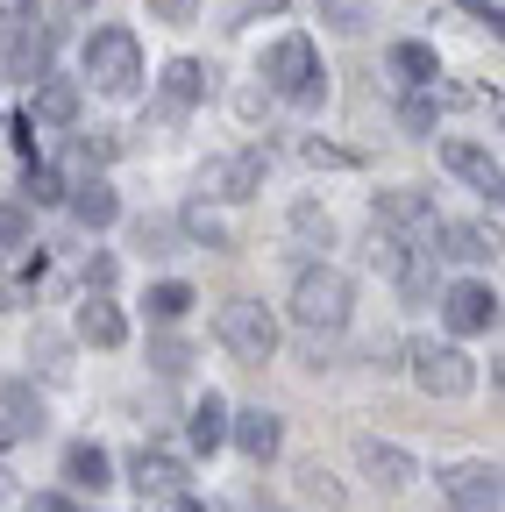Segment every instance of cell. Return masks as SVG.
Wrapping results in <instances>:
<instances>
[{"mask_svg": "<svg viewBox=\"0 0 505 512\" xmlns=\"http://www.w3.org/2000/svg\"><path fill=\"white\" fill-rule=\"evenodd\" d=\"M185 363H193V349H185L178 335H157V342H150V370H157V377H185Z\"/></svg>", "mask_w": 505, "mask_h": 512, "instance_id": "cell-32", "label": "cell"}, {"mask_svg": "<svg viewBox=\"0 0 505 512\" xmlns=\"http://www.w3.org/2000/svg\"><path fill=\"white\" fill-rule=\"evenodd\" d=\"M264 178H271V150L249 143V150H235V157H214V164L200 171V192H207V200L242 207V200H257V192H264Z\"/></svg>", "mask_w": 505, "mask_h": 512, "instance_id": "cell-8", "label": "cell"}, {"mask_svg": "<svg viewBox=\"0 0 505 512\" xmlns=\"http://www.w3.org/2000/svg\"><path fill=\"white\" fill-rule=\"evenodd\" d=\"M441 164H449L470 192H484V200H491V214H498V192H505V171H498V157L484 150V143H470V136H449V143H441Z\"/></svg>", "mask_w": 505, "mask_h": 512, "instance_id": "cell-12", "label": "cell"}, {"mask_svg": "<svg viewBox=\"0 0 505 512\" xmlns=\"http://www.w3.org/2000/svg\"><path fill=\"white\" fill-rule=\"evenodd\" d=\"M157 86H164V107H171V114H193V107L207 100V64H200V57H171Z\"/></svg>", "mask_w": 505, "mask_h": 512, "instance_id": "cell-20", "label": "cell"}, {"mask_svg": "<svg viewBox=\"0 0 505 512\" xmlns=\"http://www.w3.org/2000/svg\"><path fill=\"white\" fill-rule=\"evenodd\" d=\"M356 470L377 484V491H406L420 477V463L406 456L399 441H377V434H356Z\"/></svg>", "mask_w": 505, "mask_h": 512, "instance_id": "cell-13", "label": "cell"}, {"mask_svg": "<svg viewBox=\"0 0 505 512\" xmlns=\"http://www.w3.org/2000/svg\"><path fill=\"white\" fill-rule=\"evenodd\" d=\"M456 8H470V15H477V22H484V29H491V36H498V29H505V15H498V0H456Z\"/></svg>", "mask_w": 505, "mask_h": 512, "instance_id": "cell-38", "label": "cell"}, {"mask_svg": "<svg viewBox=\"0 0 505 512\" xmlns=\"http://www.w3.org/2000/svg\"><path fill=\"white\" fill-rule=\"evenodd\" d=\"M72 328H79L86 349H121V342H129V313H121L107 292H86V306H79Z\"/></svg>", "mask_w": 505, "mask_h": 512, "instance_id": "cell-17", "label": "cell"}, {"mask_svg": "<svg viewBox=\"0 0 505 512\" xmlns=\"http://www.w3.org/2000/svg\"><path fill=\"white\" fill-rule=\"evenodd\" d=\"M434 107H441L434 86H427V93H406V100H399V121L413 128V136H434Z\"/></svg>", "mask_w": 505, "mask_h": 512, "instance_id": "cell-31", "label": "cell"}, {"mask_svg": "<svg viewBox=\"0 0 505 512\" xmlns=\"http://www.w3.org/2000/svg\"><path fill=\"white\" fill-rule=\"evenodd\" d=\"M349 306H356V278L335 271V264H306L292 278V299H285L292 328H306V335H342L349 328Z\"/></svg>", "mask_w": 505, "mask_h": 512, "instance_id": "cell-4", "label": "cell"}, {"mask_svg": "<svg viewBox=\"0 0 505 512\" xmlns=\"http://www.w3.org/2000/svg\"><path fill=\"white\" fill-rule=\"evenodd\" d=\"M36 356H43V370H65V342H50V335H43V342H36Z\"/></svg>", "mask_w": 505, "mask_h": 512, "instance_id": "cell-42", "label": "cell"}, {"mask_svg": "<svg viewBox=\"0 0 505 512\" xmlns=\"http://www.w3.org/2000/svg\"><path fill=\"white\" fill-rule=\"evenodd\" d=\"M8 448H15V427H8V420H0V456H8Z\"/></svg>", "mask_w": 505, "mask_h": 512, "instance_id": "cell-44", "label": "cell"}, {"mask_svg": "<svg viewBox=\"0 0 505 512\" xmlns=\"http://www.w3.org/2000/svg\"><path fill=\"white\" fill-rule=\"evenodd\" d=\"M313 15H321V29H335V36H363L377 22V0H313Z\"/></svg>", "mask_w": 505, "mask_h": 512, "instance_id": "cell-26", "label": "cell"}, {"mask_svg": "<svg viewBox=\"0 0 505 512\" xmlns=\"http://www.w3.org/2000/svg\"><path fill=\"white\" fill-rule=\"evenodd\" d=\"M65 8H86V0H65Z\"/></svg>", "mask_w": 505, "mask_h": 512, "instance_id": "cell-45", "label": "cell"}, {"mask_svg": "<svg viewBox=\"0 0 505 512\" xmlns=\"http://www.w3.org/2000/svg\"><path fill=\"white\" fill-rule=\"evenodd\" d=\"M434 484H441V498H449V512H498L505 505L498 463H484V456H463L449 470H434Z\"/></svg>", "mask_w": 505, "mask_h": 512, "instance_id": "cell-9", "label": "cell"}, {"mask_svg": "<svg viewBox=\"0 0 505 512\" xmlns=\"http://www.w3.org/2000/svg\"><path fill=\"white\" fill-rule=\"evenodd\" d=\"M185 441H193V456H214V448L228 441V399L221 392L193 399V413H185Z\"/></svg>", "mask_w": 505, "mask_h": 512, "instance_id": "cell-23", "label": "cell"}, {"mask_svg": "<svg viewBox=\"0 0 505 512\" xmlns=\"http://www.w3.org/2000/svg\"><path fill=\"white\" fill-rule=\"evenodd\" d=\"M22 512H79L65 491H36V498H22Z\"/></svg>", "mask_w": 505, "mask_h": 512, "instance_id": "cell-37", "label": "cell"}, {"mask_svg": "<svg viewBox=\"0 0 505 512\" xmlns=\"http://www.w3.org/2000/svg\"><path fill=\"white\" fill-rule=\"evenodd\" d=\"M72 157L86 164V178H107V164L121 157V143L107 136V128H93V136H72Z\"/></svg>", "mask_w": 505, "mask_h": 512, "instance_id": "cell-30", "label": "cell"}, {"mask_svg": "<svg viewBox=\"0 0 505 512\" xmlns=\"http://www.w3.org/2000/svg\"><path fill=\"white\" fill-rule=\"evenodd\" d=\"M65 207H72V221H79V228H93V235H100V228H114V221H121V192H114L107 178H79V185H65Z\"/></svg>", "mask_w": 505, "mask_h": 512, "instance_id": "cell-18", "label": "cell"}, {"mask_svg": "<svg viewBox=\"0 0 505 512\" xmlns=\"http://www.w3.org/2000/svg\"><path fill=\"white\" fill-rule=\"evenodd\" d=\"M178 235L185 242H200V249H235V235H228V221L207 207V200H193V207H185L178 214Z\"/></svg>", "mask_w": 505, "mask_h": 512, "instance_id": "cell-25", "label": "cell"}, {"mask_svg": "<svg viewBox=\"0 0 505 512\" xmlns=\"http://www.w3.org/2000/svg\"><path fill=\"white\" fill-rule=\"evenodd\" d=\"M0 128H8V136H15L22 164H36V121H29V114H15V121H0Z\"/></svg>", "mask_w": 505, "mask_h": 512, "instance_id": "cell-36", "label": "cell"}, {"mask_svg": "<svg viewBox=\"0 0 505 512\" xmlns=\"http://www.w3.org/2000/svg\"><path fill=\"white\" fill-rule=\"evenodd\" d=\"M264 93L285 100V107H321L328 100V64H321V43L306 29H285L264 50Z\"/></svg>", "mask_w": 505, "mask_h": 512, "instance_id": "cell-2", "label": "cell"}, {"mask_svg": "<svg viewBox=\"0 0 505 512\" xmlns=\"http://www.w3.org/2000/svg\"><path fill=\"white\" fill-rule=\"evenodd\" d=\"M86 285H93V292L114 285V256H86Z\"/></svg>", "mask_w": 505, "mask_h": 512, "instance_id": "cell-39", "label": "cell"}, {"mask_svg": "<svg viewBox=\"0 0 505 512\" xmlns=\"http://www.w3.org/2000/svg\"><path fill=\"white\" fill-rule=\"evenodd\" d=\"M150 512H200V505H193V498L178 491V498H164V505H150Z\"/></svg>", "mask_w": 505, "mask_h": 512, "instance_id": "cell-43", "label": "cell"}, {"mask_svg": "<svg viewBox=\"0 0 505 512\" xmlns=\"http://www.w3.org/2000/svg\"><path fill=\"white\" fill-rule=\"evenodd\" d=\"M65 484H72V491H93V498H100V491L114 484V456H107L100 441H72V448H65Z\"/></svg>", "mask_w": 505, "mask_h": 512, "instance_id": "cell-21", "label": "cell"}, {"mask_svg": "<svg viewBox=\"0 0 505 512\" xmlns=\"http://www.w3.org/2000/svg\"><path fill=\"white\" fill-rule=\"evenodd\" d=\"M385 72H392L406 93H427V86L441 79V57H434V43H413V36H406V43L385 50Z\"/></svg>", "mask_w": 505, "mask_h": 512, "instance_id": "cell-19", "label": "cell"}, {"mask_svg": "<svg viewBox=\"0 0 505 512\" xmlns=\"http://www.w3.org/2000/svg\"><path fill=\"white\" fill-rule=\"evenodd\" d=\"M370 214H377V235H392V242H406V249H434V228H441V214H434V200L420 185H385L370 200Z\"/></svg>", "mask_w": 505, "mask_h": 512, "instance_id": "cell-7", "label": "cell"}, {"mask_svg": "<svg viewBox=\"0 0 505 512\" xmlns=\"http://www.w3.org/2000/svg\"><path fill=\"white\" fill-rule=\"evenodd\" d=\"M15 207H65V178H57V164H22V200Z\"/></svg>", "mask_w": 505, "mask_h": 512, "instance_id": "cell-28", "label": "cell"}, {"mask_svg": "<svg viewBox=\"0 0 505 512\" xmlns=\"http://www.w3.org/2000/svg\"><path fill=\"white\" fill-rule=\"evenodd\" d=\"M370 271L385 278V285H399L406 299H427L434 292V249H406L392 235H377L370 242Z\"/></svg>", "mask_w": 505, "mask_h": 512, "instance_id": "cell-10", "label": "cell"}, {"mask_svg": "<svg viewBox=\"0 0 505 512\" xmlns=\"http://www.w3.org/2000/svg\"><path fill=\"white\" fill-rule=\"evenodd\" d=\"M292 235H299V242H313V249H328V242H335L328 207H321V200H292Z\"/></svg>", "mask_w": 505, "mask_h": 512, "instance_id": "cell-29", "label": "cell"}, {"mask_svg": "<svg viewBox=\"0 0 505 512\" xmlns=\"http://www.w3.org/2000/svg\"><path fill=\"white\" fill-rule=\"evenodd\" d=\"M434 242H441L434 256H449V264H491V256H498V242H491L477 221H441Z\"/></svg>", "mask_w": 505, "mask_h": 512, "instance_id": "cell-22", "label": "cell"}, {"mask_svg": "<svg viewBox=\"0 0 505 512\" xmlns=\"http://www.w3.org/2000/svg\"><path fill=\"white\" fill-rule=\"evenodd\" d=\"M228 441L242 448L249 463H278V448H285V420L278 413H264V406H249V413H228Z\"/></svg>", "mask_w": 505, "mask_h": 512, "instance_id": "cell-14", "label": "cell"}, {"mask_svg": "<svg viewBox=\"0 0 505 512\" xmlns=\"http://www.w3.org/2000/svg\"><path fill=\"white\" fill-rule=\"evenodd\" d=\"M129 477H136L143 505H164V498H178V491H185V463H178V456H164V448H150V441L129 456Z\"/></svg>", "mask_w": 505, "mask_h": 512, "instance_id": "cell-16", "label": "cell"}, {"mask_svg": "<svg viewBox=\"0 0 505 512\" xmlns=\"http://www.w3.org/2000/svg\"><path fill=\"white\" fill-rule=\"evenodd\" d=\"M150 15L164 29H185V22H200V0H150Z\"/></svg>", "mask_w": 505, "mask_h": 512, "instance_id": "cell-35", "label": "cell"}, {"mask_svg": "<svg viewBox=\"0 0 505 512\" xmlns=\"http://www.w3.org/2000/svg\"><path fill=\"white\" fill-rule=\"evenodd\" d=\"M50 50H57V29L43 22V0H0V64L15 86L50 79Z\"/></svg>", "mask_w": 505, "mask_h": 512, "instance_id": "cell-3", "label": "cell"}, {"mask_svg": "<svg viewBox=\"0 0 505 512\" xmlns=\"http://www.w3.org/2000/svg\"><path fill=\"white\" fill-rule=\"evenodd\" d=\"M79 107H86V86L79 79H43V86H29V121L36 128H79Z\"/></svg>", "mask_w": 505, "mask_h": 512, "instance_id": "cell-15", "label": "cell"}, {"mask_svg": "<svg viewBox=\"0 0 505 512\" xmlns=\"http://www.w3.org/2000/svg\"><path fill=\"white\" fill-rule=\"evenodd\" d=\"M0 399H8V427H15V441H22V434H43V427H50V413H43V392H29V377H15L8 392H0Z\"/></svg>", "mask_w": 505, "mask_h": 512, "instance_id": "cell-27", "label": "cell"}, {"mask_svg": "<svg viewBox=\"0 0 505 512\" xmlns=\"http://www.w3.org/2000/svg\"><path fill=\"white\" fill-rule=\"evenodd\" d=\"M441 320H449V335H491L498 328V292L463 278V285L441 292Z\"/></svg>", "mask_w": 505, "mask_h": 512, "instance_id": "cell-11", "label": "cell"}, {"mask_svg": "<svg viewBox=\"0 0 505 512\" xmlns=\"http://www.w3.org/2000/svg\"><path fill=\"white\" fill-rule=\"evenodd\" d=\"M143 306H150V320H157V328H178V320H185V313H193V306H200V292H193V285H185V278H157Z\"/></svg>", "mask_w": 505, "mask_h": 512, "instance_id": "cell-24", "label": "cell"}, {"mask_svg": "<svg viewBox=\"0 0 505 512\" xmlns=\"http://www.w3.org/2000/svg\"><path fill=\"white\" fill-rule=\"evenodd\" d=\"M214 342H221L235 363L264 370V363L278 356V313H271L264 299L235 292V299H221V313H214Z\"/></svg>", "mask_w": 505, "mask_h": 512, "instance_id": "cell-5", "label": "cell"}, {"mask_svg": "<svg viewBox=\"0 0 505 512\" xmlns=\"http://www.w3.org/2000/svg\"><path fill=\"white\" fill-rule=\"evenodd\" d=\"M299 157H306V164H328V171H356V150H335V143H321V136H306Z\"/></svg>", "mask_w": 505, "mask_h": 512, "instance_id": "cell-34", "label": "cell"}, {"mask_svg": "<svg viewBox=\"0 0 505 512\" xmlns=\"http://www.w3.org/2000/svg\"><path fill=\"white\" fill-rule=\"evenodd\" d=\"M79 64H86V86H93L100 100H136L143 79H150V72H143V43H136L129 22H100V29L86 36Z\"/></svg>", "mask_w": 505, "mask_h": 512, "instance_id": "cell-1", "label": "cell"}, {"mask_svg": "<svg viewBox=\"0 0 505 512\" xmlns=\"http://www.w3.org/2000/svg\"><path fill=\"white\" fill-rule=\"evenodd\" d=\"M406 370L427 399H470L477 392V363L456 342H406Z\"/></svg>", "mask_w": 505, "mask_h": 512, "instance_id": "cell-6", "label": "cell"}, {"mask_svg": "<svg viewBox=\"0 0 505 512\" xmlns=\"http://www.w3.org/2000/svg\"><path fill=\"white\" fill-rule=\"evenodd\" d=\"M264 100H271V93H257V86H242V93H235V114H242V121H257V114H264Z\"/></svg>", "mask_w": 505, "mask_h": 512, "instance_id": "cell-40", "label": "cell"}, {"mask_svg": "<svg viewBox=\"0 0 505 512\" xmlns=\"http://www.w3.org/2000/svg\"><path fill=\"white\" fill-rule=\"evenodd\" d=\"M0 249H29V207L0 200Z\"/></svg>", "mask_w": 505, "mask_h": 512, "instance_id": "cell-33", "label": "cell"}, {"mask_svg": "<svg viewBox=\"0 0 505 512\" xmlns=\"http://www.w3.org/2000/svg\"><path fill=\"white\" fill-rule=\"evenodd\" d=\"M43 271H50V264H43V249H36V256H22V264H15V285H22V292H29V285H36V278H43Z\"/></svg>", "mask_w": 505, "mask_h": 512, "instance_id": "cell-41", "label": "cell"}]
</instances>
